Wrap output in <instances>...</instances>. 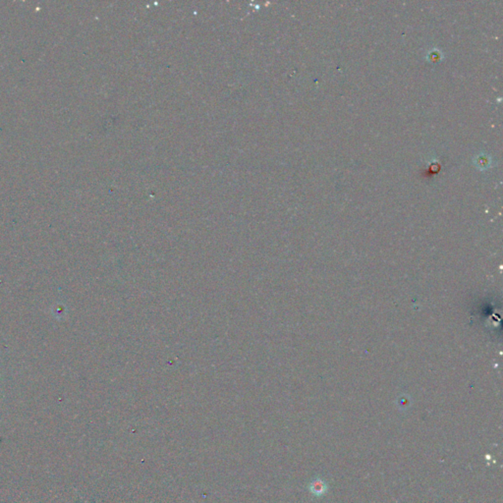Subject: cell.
Segmentation results:
<instances>
[{"mask_svg":"<svg viewBox=\"0 0 503 503\" xmlns=\"http://www.w3.org/2000/svg\"><path fill=\"white\" fill-rule=\"evenodd\" d=\"M327 488L328 487L326 486L325 482L321 481V480L313 481L312 483V486H311V490L313 494H324L326 492Z\"/></svg>","mask_w":503,"mask_h":503,"instance_id":"cell-1","label":"cell"}]
</instances>
